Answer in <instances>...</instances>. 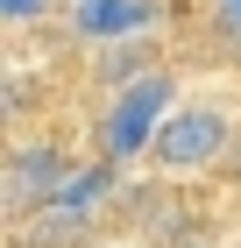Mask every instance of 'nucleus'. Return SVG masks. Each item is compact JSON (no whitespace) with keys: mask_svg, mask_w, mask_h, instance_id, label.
I'll use <instances>...</instances> for the list:
<instances>
[{"mask_svg":"<svg viewBox=\"0 0 241 248\" xmlns=\"http://www.w3.org/2000/svg\"><path fill=\"white\" fill-rule=\"evenodd\" d=\"M177 78L163 71V64H149V71L121 78L107 93V107H99V128H93V149L107 156V163H135V156H149V142H156V128H163V114L177 107Z\"/></svg>","mask_w":241,"mask_h":248,"instance_id":"f03ea898","label":"nucleus"},{"mask_svg":"<svg viewBox=\"0 0 241 248\" xmlns=\"http://www.w3.org/2000/svg\"><path fill=\"white\" fill-rule=\"evenodd\" d=\"M43 7H50V0H0V21H15V29H21V21H36Z\"/></svg>","mask_w":241,"mask_h":248,"instance_id":"423d86ee","label":"nucleus"},{"mask_svg":"<svg viewBox=\"0 0 241 248\" xmlns=\"http://www.w3.org/2000/svg\"><path fill=\"white\" fill-rule=\"evenodd\" d=\"M71 21L85 43H128L156 21V0H71Z\"/></svg>","mask_w":241,"mask_h":248,"instance_id":"39448f33","label":"nucleus"},{"mask_svg":"<svg viewBox=\"0 0 241 248\" xmlns=\"http://www.w3.org/2000/svg\"><path fill=\"white\" fill-rule=\"evenodd\" d=\"M220 170H227V177L241 185V128H234V149H227V163H220Z\"/></svg>","mask_w":241,"mask_h":248,"instance_id":"0eeeda50","label":"nucleus"},{"mask_svg":"<svg viewBox=\"0 0 241 248\" xmlns=\"http://www.w3.org/2000/svg\"><path fill=\"white\" fill-rule=\"evenodd\" d=\"M113 191H121V163H107V156L78 163L50 206H36L29 220H15V241L21 248H78L99 227V213L113 206Z\"/></svg>","mask_w":241,"mask_h":248,"instance_id":"f257e3e1","label":"nucleus"},{"mask_svg":"<svg viewBox=\"0 0 241 248\" xmlns=\"http://www.w3.org/2000/svg\"><path fill=\"white\" fill-rule=\"evenodd\" d=\"M99 248H156L149 234H121V241H99Z\"/></svg>","mask_w":241,"mask_h":248,"instance_id":"6e6552de","label":"nucleus"},{"mask_svg":"<svg viewBox=\"0 0 241 248\" xmlns=\"http://www.w3.org/2000/svg\"><path fill=\"white\" fill-rule=\"evenodd\" d=\"M227 149H234V114L213 107V99H177L149 142V170L156 177H199V170H220Z\"/></svg>","mask_w":241,"mask_h":248,"instance_id":"7ed1b4c3","label":"nucleus"},{"mask_svg":"<svg viewBox=\"0 0 241 248\" xmlns=\"http://www.w3.org/2000/svg\"><path fill=\"white\" fill-rule=\"evenodd\" d=\"M185 248H220V241H185Z\"/></svg>","mask_w":241,"mask_h":248,"instance_id":"1a4fd4ad","label":"nucleus"},{"mask_svg":"<svg viewBox=\"0 0 241 248\" xmlns=\"http://www.w3.org/2000/svg\"><path fill=\"white\" fill-rule=\"evenodd\" d=\"M78 163L57 142H43V135H21L15 149H7V170H0V206H7V220H29L36 206H50L57 191H64V177H71Z\"/></svg>","mask_w":241,"mask_h":248,"instance_id":"20e7f679","label":"nucleus"},{"mask_svg":"<svg viewBox=\"0 0 241 248\" xmlns=\"http://www.w3.org/2000/svg\"><path fill=\"white\" fill-rule=\"evenodd\" d=\"M234 248H241V241H234Z\"/></svg>","mask_w":241,"mask_h":248,"instance_id":"9d476101","label":"nucleus"}]
</instances>
